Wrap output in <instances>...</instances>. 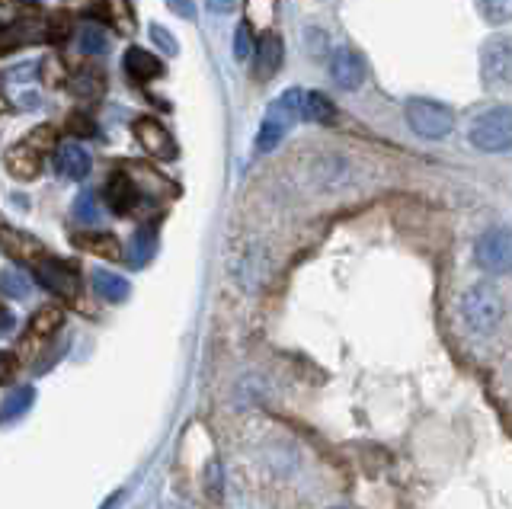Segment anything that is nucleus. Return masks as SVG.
Listing matches in <instances>:
<instances>
[{
    "instance_id": "f257e3e1",
    "label": "nucleus",
    "mask_w": 512,
    "mask_h": 509,
    "mask_svg": "<svg viewBox=\"0 0 512 509\" xmlns=\"http://www.w3.org/2000/svg\"><path fill=\"white\" fill-rule=\"evenodd\" d=\"M471 145L484 154L512 151V106H490L471 122Z\"/></svg>"
},
{
    "instance_id": "f03ea898",
    "label": "nucleus",
    "mask_w": 512,
    "mask_h": 509,
    "mask_svg": "<svg viewBox=\"0 0 512 509\" xmlns=\"http://www.w3.org/2000/svg\"><path fill=\"white\" fill-rule=\"evenodd\" d=\"M404 116H407L410 129L420 138H429V141H439V138H445L448 132L455 129V113H452V109H448L445 103H439V100H429V97L407 100Z\"/></svg>"
},
{
    "instance_id": "7ed1b4c3",
    "label": "nucleus",
    "mask_w": 512,
    "mask_h": 509,
    "mask_svg": "<svg viewBox=\"0 0 512 509\" xmlns=\"http://www.w3.org/2000/svg\"><path fill=\"white\" fill-rule=\"evenodd\" d=\"M461 317L474 333H490L503 317V301L490 285H474L461 295Z\"/></svg>"
},
{
    "instance_id": "20e7f679",
    "label": "nucleus",
    "mask_w": 512,
    "mask_h": 509,
    "mask_svg": "<svg viewBox=\"0 0 512 509\" xmlns=\"http://www.w3.org/2000/svg\"><path fill=\"white\" fill-rule=\"evenodd\" d=\"M474 260L484 273H512V228H490L480 234L474 244Z\"/></svg>"
},
{
    "instance_id": "39448f33",
    "label": "nucleus",
    "mask_w": 512,
    "mask_h": 509,
    "mask_svg": "<svg viewBox=\"0 0 512 509\" xmlns=\"http://www.w3.org/2000/svg\"><path fill=\"white\" fill-rule=\"evenodd\" d=\"M480 77L487 87L512 84V36H493L480 49Z\"/></svg>"
},
{
    "instance_id": "423d86ee",
    "label": "nucleus",
    "mask_w": 512,
    "mask_h": 509,
    "mask_svg": "<svg viewBox=\"0 0 512 509\" xmlns=\"http://www.w3.org/2000/svg\"><path fill=\"white\" fill-rule=\"evenodd\" d=\"M36 276L45 285L48 292H55L61 298H77L80 292V276H77V266L68 260H58V257H42L36 260Z\"/></svg>"
},
{
    "instance_id": "0eeeda50",
    "label": "nucleus",
    "mask_w": 512,
    "mask_h": 509,
    "mask_svg": "<svg viewBox=\"0 0 512 509\" xmlns=\"http://www.w3.org/2000/svg\"><path fill=\"white\" fill-rule=\"evenodd\" d=\"M61 324H64V311L55 308V305H48V308L32 314V321H29V327L23 333V340H20V346H16V349H20V356L29 359L48 337H55V333L61 330Z\"/></svg>"
},
{
    "instance_id": "6e6552de",
    "label": "nucleus",
    "mask_w": 512,
    "mask_h": 509,
    "mask_svg": "<svg viewBox=\"0 0 512 509\" xmlns=\"http://www.w3.org/2000/svg\"><path fill=\"white\" fill-rule=\"evenodd\" d=\"M132 132L138 138V145L148 151L151 157H157V161H173V157L180 154L173 135L157 119H135L132 122Z\"/></svg>"
},
{
    "instance_id": "1a4fd4ad",
    "label": "nucleus",
    "mask_w": 512,
    "mask_h": 509,
    "mask_svg": "<svg viewBox=\"0 0 512 509\" xmlns=\"http://www.w3.org/2000/svg\"><path fill=\"white\" fill-rule=\"evenodd\" d=\"M330 77L340 90H356L365 81V61L352 49H336L330 58Z\"/></svg>"
},
{
    "instance_id": "9d476101",
    "label": "nucleus",
    "mask_w": 512,
    "mask_h": 509,
    "mask_svg": "<svg viewBox=\"0 0 512 509\" xmlns=\"http://www.w3.org/2000/svg\"><path fill=\"white\" fill-rule=\"evenodd\" d=\"M106 205L116 215H132L135 212V205H138V199H141V193H138V186H135V180H132V173H116L109 183H106Z\"/></svg>"
},
{
    "instance_id": "9b49d317",
    "label": "nucleus",
    "mask_w": 512,
    "mask_h": 509,
    "mask_svg": "<svg viewBox=\"0 0 512 509\" xmlns=\"http://www.w3.org/2000/svg\"><path fill=\"white\" fill-rule=\"evenodd\" d=\"M253 49H256V77H260V81H269V77L282 68V58H285V45H282L279 33L269 29V33L260 36V42H256Z\"/></svg>"
},
{
    "instance_id": "f8f14e48",
    "label": "nucleus",
    "mask_w": 512,
    "mask_h": 509,
    "mask_svg": "<svg viewBox=\"0 0 512 509\" xmlns=\"http://www.w3.org/2000/svg\"><path fill=\"white\" fill-rule=\"evenodd\" d=\"M55 167L61 170V177H68V180H87L90 154L80 145H74V141H64V145L55 148Z\"/></svg>"
},
{
    "instance_id": "ddd939ff",
    "label": "nucleus",
    "mask_w": 512,
    "mask_h": 509,
    "mask_svg": "<svg viewBox=\"0 0 512 509\" xmlns=\"http://www.w3.org/2000/svg\"><path fill=\"white\" fill-rule=\"evenodd\" d=\"M7 170L13 173L16 180H36L39 170H42V154L36 148H29L26 141L23 145H13L4 157Z\"/></svg>"
},
{
    "instance_id": "4468645a",
    "label": "nucleus",
    "mask_w": 512,
    "mask_h": 509,
    "mask_svg": "<svg viewBox=\"0 0 512 509\" xmlns=\"http://www.w3.org/2000/svg\"><path fill=\"white\" fill-rule=\"evenodd\" d=\"M71 241L80 250L96 253V257H103V260H122V244H119V237H112V234H103V231H77V234H71Z\"/></svg>"
},
{
    "instance_id": "2eb2a0df",
    "label": "nucleus",
    "mask_w": 512,
    "mask_h": 509,
    "mask_svg": "<svg viewBox=\"0 0 512 509\" xmlns=\"http://www.w3.org/2000/svg\"><path fill=\"white\" fill-rule=\"evenodd\" d=\"M125 71H128L132 81L148 84V81H157V77L164 74V65H160V58H154L151 52H144V49H138V45H132V49L125 52Z\"/></svg>"
},
{
    "instance_id": "dca6fc26",
    "label": "nucleus",
    "mask_w": 512,
    "mask_h": 509,
    "mask_svg": "<svg viewBox=\"0 0 512 509\" xmlns=\"http://www.w3.org/2000/svg\"><path fill=\"white\" fill-rule=\"evenodd\" d=\"M68 87L77 97H103L106 93V74L93 65H80L74 74H68Z\"/></svg>"
},
{
    "instance_id": "f3484780",
    "label": "nucleus",
    "mask_w": 512,
    "mask_h": 509,
    "mask_svg": "<svg viewBox=\"0 0 512 509\" xmlns=\"http://www.w3.org/2000/svg\"><path fill=\"white\" fill-rule=\"evenodd\" d=\"M301 119L320 122V125H333V122H336V106H333V100L327 97V93H320V90H304Z\"/></svg>"
},
{
    "instance_id": "a211bd4d",
    "label": "nucleus",
    "mask_w": 512,
    "mask_h": 509,
    "mask_svg": "<svg viewBox=\"0 0 512 509\" xmlns=\"http://www.w3.org/2000/svg\"><path fill=\"white\" fill-rule=\"evenodd\" d=\"M93 289L100 298L112 301V305L128 298V282L122 276H116V273H106V269H96V273H93Z\"/></svg>"
},
{
    "instance_id": "6ab92c4d",
    "label": "nucleus",
    "mask_w": 512,
    "mask_h": 509,
    "mask_svg": "<svg viewBox=\"0 0 512 509\" xmlns=\"http://www.w3.org/2000/svg\"><path fill=\"white\" fill-rule=\"evenodd\" d=\"M100 13L119 29V33H125V36L135 33V17H132V7H128V0H100Z\"/></svg>"
},
{
    "instance_id": "aec40b11",
    "label": "nucleus",
    "mask_w": 512,
    "mask_h": 509,
    "mask_svg": "<svg viewBox=\"0 0 512 509\" xmlns=\"http://www.w3.org/2000/svg\"><path fill=\"white\" fill-rule=\"evenodd\" d=\"M0 241H4L7 244V250L13 253V257H20V260H32V263H36V260H42L39 257V244L36 241H32V237H26V234H16V231H10V228H0Z\"/></svg>"
},
{
    "instance_id": "412c9836",
    "label": "nucleus",
    "mask_w": 512,
    "mask_h": 509,
    "mask_svg": "<svg viewBox=\"0 0 512 509\" xmlns=\"http://www.w3.org/2000/svg\"><path fill=\"white\" fill-rule=\"evenodd\" d=\"M285 132H288V122H282V119L266 113V119L260 125V135H256V151H260V154L276 151V145L285 138Z\"/></svg>"
},
{
    "instance_id": "4be33fe9",
    "label": "nucleus",
    "mask_w": 512,
    "mask_h": 509,
    "mask_svg": "<svg viewBox=\"0 0 512 509\" xmlns=\"http://www.w3.org/2000/svg\"><path fill=\"white\" fill-rule=\"evenodd\" d=\"M474 4L490 26H503L512 20V0H474Z\"/></svg>"
},
{
    "instance_id": "5701e85b",
    "label": "nucleus",
    "mask_w": 512,
    "mask_h": 509,
    "mask_svg": "<svg viewBox=\"0 0 512 509\" xmlns=\"http://www.w3.org/2000/svg\"><path fill=\"white\" fill-rule=\"evenodd\" d=\"M80 52L84 55H103L106 49H109V39H106V33L100 26H93V23H87L84 29H80Z\"/></svg>"
},
{
    "instance_id": "b1692460",
    "label": "nucleus",
    "mask_w": 512,
    "mask_h": 509,
    "mask_svg": "<svg viewBox=\"0 0 512 509\" xmlns=\"http://www.w3.org/2000/svg\"><path fill=\"white\" fill-rule=\"evenodd\" d=\"M221 493H224V474H221V465H218V458H212L205 465V497L218 503L221 500Z\"/></svg>"
},
{
    "instance_id": "393cba45",
    "label": "nucleus",
    "mask_w": 512,
    "mask_h": 509,
    "mask_svg": "<svg viewBox=\"0 0 512 509\" xmlns=\"http://www.w3.org/2000/svg\"><path fill=\"white\" fill-rule=\"evenodd\" d=\"M39 74H42V81H45L48 90H58V87L68 84V71L61 68V58H55V55L42 61V71Z\"/></svg>"
},
{
    "instance_id": "a878e982",
    "label": "nucleus",
    "mask_w": 512,
    "mask_h": 509,
    "mask_svg": "<svg viewBox=\"0 0 512 509\" xmlns=\"http://www.w3.org/2000/svg\"><path fill=\"white\" fill-rule=\"evenodd\" d=\"M29 279L23 273H0V292L7 298H26L29 295Z\"/></svg>"
},
{
    "instance_id": "bb28decb",
    "label": "nucleus",
    "mask_w": 512,
    "mask_h": 509,
    "mask_svg": "<svg viewBox=\"0 0 512 509\" xmlns=\"http://www.w3.org/2000/svg\"><path fill=\"white\" fill-rule=\"evenodd\" d=\"M68 36H71V20L64 13H55V17L45 20V39L52 45H61Z\"/></svg>"
},
{
    "instance_id": "cd10ccee",
    "label": "nucleus",
    "mask_w": 512,
    "mask_h": 509,
    "mask_svg": "<svg viewBox=\"0 0 512 509\" xmlns=\"http://www.w3.org/2000/svg\"><path fill=\"white\" fill-rule=\"evenodd\" d=\"M74 218L77 221H84V225H93V221H100V209H96V199H93V193H80L77 199H74Z\"/></svg>"
},
{
    "instance_id": "c85d7f7f",
    "label": "nucleus",
    "mask_w": 512,
    "mask_h": 509,
    "mask_svg": "<svg viewBox=\"0 0 512 509\" xmlns=\"http://www.w3.org/2000/svg\"><path fill=\"white\" fill-rule=\"evenodd\" d=\"M253 29H250V23H240L237 26V33H234V58L237 61H247L250 58V52H253Z\"/></svg>"
},
{
    "instance_id": "c756f323",
    "label": "nucleus",
    "mask_w": 512,
    "mask_h": 509,
    "mask_svg": "<svg viewBox=\"0 0 512 509\" xmlns=\"http://www.w3.org/2000/svg\"><path fill=\"white\" fill-rule=\"evenodd\" d=\"M26 145H29V148H36L39 154L48 151V148H55V129H52V125H39V129H32V132H29Z\"/></svg>"
},
{
    "instance_id": "7c9ffc66",
    "label": "nucleus",
    "mask_w": 512,
    "mask_h": 509,
    "mask_svg": "<svg viewBox=\"0 0 512 509\" xmlns=\"http://www.w3.org/2000/svg\"><path fill=\"white\" fill-rule=\"evenodd\" d=\"M132 247H135V263L141 266L144 260L151 257L154 253V234L148 231V228H141L138 234H135V241H132Z\"/></svg>"
},
{
    "instance_id": "2f4dec72",
    "label": "nucleus",
    "mask_w": 512,
    "mask_h": 509,
    "mask_svg": "<svg viewBox=\"0 0 512 509\" xmlns=\"http://www.w3.org/2000/svg\"><path fill=\"white\" fill-rule=\"evenodd\" d=\"M68 132L77 135V138H90L96 132V122L87 113H71L68 116Z\"/></svg>"
},
{
    "instance_id": "473e14b6",
    "label": "nucleus",
    "mask_w": 512,
    "mask_h": 509,
    "mask_svg": "<svg viewBox=\"0 0 512 509\" xmlns=\"http://www.w3.org/2000/svg\"><path fill=\"white\" fill-rule=\"evenodd\" d=\"M29 404H32V388H23L20 394H13L10 401H7V407H4V420H7V417H16V413H23Z\"/></svg>"
},
{
    "instance_id": "72a5a7b5",
    "label": "nucleus",
    "mask_w": 512,
    "mask_h": 509,
    "mask_svg": "<svg viewBox=\"0 0 512 509\" xmlns=\"http://www.w3.org/2000/svg\"><path fill=\"white\" fill-rule=\"evenodd\" d=\"M151 36H154V42H157L167 55H176V52H180V45H176V39L167 33L164 26H157V23H154V26H151Z\"/></svg>"
},
{
    "instance_id": "f704fd0d",
    "label": "nucleus",
    "mask_w": 512,
    "mask_h": 509,
    "mask_svg": "<svg viewBox=\"0 0 512 509\" xmlns=\"http://www.w3.org/2000/svg\"><path fill=\"white\" fill-rule=\"evenodd\" d=\"M16 369H20V359L10 356V353H0V385H7V381H13Z\"/></svg>"
},
{
    "instance_id": "c9c22d12",
    "label": "nucleus",
    "mask_w": 512,
    "mask_h": 509,
    "mask_svg": "<svg viewBox=\"0 0 512 509\" xmlns=\"http://www.w3.org/2000/svg\"><path fill=\"white\" fill-rule=\"evenodd\" d=\"M167 7L176 13V17H183V20L196 17V0H167Z\"/></svg>"
},
{
    "instance_id": "e433bc0d",
    "label": "nucleus",
    "mask_w": 512,
    "mask_h": 509,
    "mask_svg": "<svg viewBox=\"0 0 512 509\" xmlns=\"http://www.w3.org/2000/svg\"><path fill=\"white\" fill-rule=\"evenodd\" d=\"M231 7H234V0H208V10H215V13H224Z\"/></svg>"
},
{
    "instance_id": "4c0bfd02",
    "label": "nucleus",
    "mask_w": 512,
    "mask_h": 509,
    "mask_svg": "<svg viewBox=\"0 0 512 509\" xmlns=\"http://www.w3.org/2000/svg\"><path fill=\"white\" fill-rule=\"evenodd\" d=\"M10 327H13V317H10L7 311H0V333L10 330Z\"/></svg>"
},
{
    "instance_id": "58836bf2",
    "label": "nucleus",
    "mask_w": 512,
    "mask_h": 509,
    "mask_svg": "<svg viewBox=\"0 0 512 509\" xmlns=\"http://www.w3.org/2000/svg\"><path fill=\"white\" fill-rule=\"evenodd\" d=\"M7 113V100L4 97H0V116H4Z\"/></svg>"
}]
</instances>
